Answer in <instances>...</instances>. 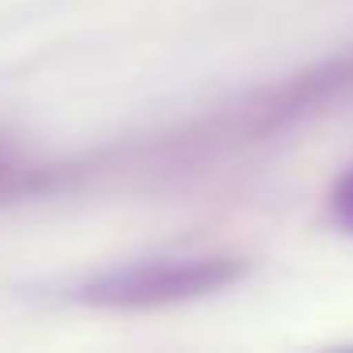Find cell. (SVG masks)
<instances>
[{"label": "cell", "mask_w": 353, "mask_h": 353, "mask_svg": "<svg viewBox=\"0 0 353 353\" xmlns=\"http://www.w3.org/2000/svg\"><path fill=\"white\" fill-rule=\"evenodd\" d=\"M334 216L345 224V228L353 232V171L342 179V183L334 186Z\"/></svg>", "instance_id": "cell-2"}, {"label": "cell", "mask_w": 353, "mask_h": 353, "mask_svg": "<svg viewBox=\"0 0 353 353\" xmlns=\"http://www.w3.org/2000/svg\"><path fill=\"white\" fill-rule=\"evenodd\" d=\"M239 277L236 259H160V262H141L130 270L95 277L84 289L92 304L103 307H148V304H175V300L205 296Z\"/></svg>", "instance_id": "cell-1"}]
</instances>
